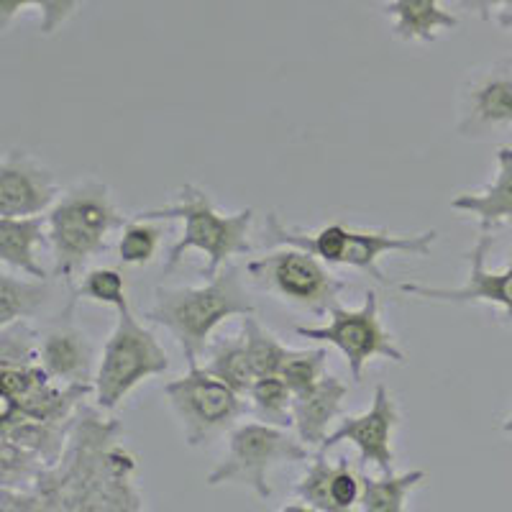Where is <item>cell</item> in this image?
I'll use <instances>...</instances> for the list:
<instances>
[{
	"label": "cell",
	"mask_w": 512,
	"mask_h": 512,
	"mask_svg": "<svg viewBox=\"0 0 512 512\" xmlns=\"http://www.w3.org/2000/svg\"><path fill=\"white\" fill-rule=\"evenodd\" d=\"M39 361V328L31 320H18L0 328V367H24Z\"/></svg>",
	"instance_id": "83f0119b"
},
{
	"label": "cell",
	"mask_w": 512,
	"mask_h": 512,
	"mask_svg": "<svg viewBox=\"0 0 512 512\" xmlns=\"http://www.w3.org/2000/svg\"><path fill=\"white\" fill-rule=\"evenodd\" d=\"M162 221H144V218H128L121 228L118 239V259L126 267H146L154 262L159 244H162Z\"/></svg>",
	"instance_id": "d4e9b609"
},
{
	"label": "cell",
	"mask_w": 512,
	"mask_h": 512,
	"mask_svg": "<svg viewBox=\"0 0 512 512\" xmlns=\"http://www.w3.org/2000/svg\"><path fill=\"white\" fill-rule=\"evenodd\" d=\"M75 295L80 300H88V303L108 305V308H121L128 303L126 292V277H123L118 269L111 267H98L90 269L80 277V282L72 285Z\"/></svg>",
	"instance_id": "484cf974"
},
{
	"label": "cell",
	"mask_w": 512,
	"mask_h": 512,
	"mask_svg": "<svg viewBox=\"0 0 512 512\" xmlns=\"http://www.w3.org/2000/svg\"><path fill=\"white\" fill-rule=\"evenodd\" d=\"M382 13L390 18L392 36L405 44H433L446 31L459 29V16L441 0H387Z\"/></svg>",
	"instance_id": "ac0fdd59"
},
{
	"label": "cell",
	"mask_w": 512,
	"mask_h": 512,
	"mask_svg": "<svg viewBox=\"0 0 512 512\" xmlns=\"http://www.w3.org/2000/svg\"><path fill=\"white\" fill-rule=\"evenodd\" d=\"M428 479L425 469H410L405 474L379 472V477L364 474L361 510L364 512H405L415 489Z\"/></svg>",
	"instance_id": "ffe728a7"
},
{
	"label": "cell",
	"mask_w": 512,
	"mask_h": 512,
	"mask_svg": "<svg viewBox=\"0 0 512 512\" xmlns=\"http://www.w3.org/2000/svg\"><path fill=\"white\" fill-rule=\"evenodd\" d=\"M500 428H502V433H507V436H512V413L507 415L505 420H502V425H500Z\"/></svg>",
	"instance_id": "d6a6232c"
},
{
	"label": "cell",
	"mask_w": 512,
	"mask_h": 512,
	"mask_svg": "<svg viewBox=\"0 0 512 512\" xmlns=\"http://www.w3.org/2000/svg\"><path fill=\"white\" fill-rule=\"evenodd\" d=\"M451 3H456L461 11L477 13L484 21H492L502 11H512V0H451Z\"/></svg>",
	"instance_id": "4dcf8cb0"
},
{
	"label": "cell",
	"mask_w": 512,
	"mask_h": 512,
	"mask_svg": "<svg viewBox=\"0 0 512 512\" xmlns=\"http://www.w3.org/2000/svg\"><path fill=\"white\" fill-rule=\"evenodd\" d=\"M77 300L80 297L72 290L70 300L39 328V361L57 382L93 384L100 356L88 331L77 326Z\"/></svg>",
	"instance_id": "4fadbf2b"
},
{
	"label": "cell",
	"mask_w": 512,
	"mask_h": 512,
	"mask_svg": "<svg viewBox=\"0 0 512 512\" xmlns=\"http://www.w3.org/2000/svg\"><path fill=\"white\" fill-rule=\"evenodd\" d=\"M49 244L47 216H0V262L11 272L47 280L39 249Z\"/></svg>",
	"instance_id": "e0dca14e"
},
{
	"label": "cell",
	"mask_w": 512,
	"mask_h": 512,
	"mask_svg": "<svg viewBox=\"0 0 512 512\" xmlns=\"http://www.w3.org/2000/svg\"><path fill=\"white\" fill-rule=\"evenodd\" d=\"M241 336H244L246 351H249L251 367L256 377H269V374H280L287 359L292 356L290 346H285L280 338L256 320V315H244L241 318Z\"/></svg>",
	"instance_id": "603a6c76"
},
{
	"label": "cell",
	"mask_w": 512,
	"mask_h": 512,
	"mask_svg": "<svg viewBox=\"0 0 512 512\" xmlns=\"http://www.w3.org/2000/svg\"><path fill=\"white\" fill-rule=\"evenodd\" d=\"M349 397V384L336 374H326L310 387V390L295 395V425L292 431L300 436V441L313 446H323V441L331 433V425L336 423L344 402Z\"/></svg>",
	"instance_id": "9a60e30c"
},
{
	"label": "cell",
	"mask_w": 512,
	"mask_h": 512,
	"mask_svg": "<svg viewBox=\"0 0 512 512\" xmlns=\"http://www.w3.org/2000/svg\"><path fill=\"white\" fill-rule=\"evenodd\" d=\"M295 333L315 344H328L346 359V367L354 382H361L364 369L374 359L405 364V351L397 344L395 333L387 331L379 313L377 292L369 290L359 308H336L328 313L323 326H297Z\"/></svg>",
	"instance_id": "9c48e42d"
},
{
	"label": "cell",
	"mask_w": 512,
	"mask_h": 512,
	"mask_svg": "<svg viewBox=\"0 0 512 512\" xmlns=\"http://www.w3.org/2000/svg\"><path fill=\"white\" fill-rule=\"evenodd\" d=\"M244 315H256V305L241 269L226 264L216 277L198 287H157L144 320L172 333L185 359H200L216 328Z\"/></svg>",
	"instance_id": "7a4b0ae2"
},
{
	"label": "cell",
	"mask_w": 512,
	"mask_h": 512,
	"mask_svg": "<svg viewBox=\"0 0 512 512\" xmlns=\"http://www.w3.org/2000/svg\"><path fill=\"white\" fill-rule=\"evenodd\" d=\"M126 221L116 208L111 187L98 177H85L67 187L47 213L54 277L64 285H75L77 274L111 249V233L121 231Z\"/></svg>",
	"instance_id": "277c9868"
},
{
	"label": "cell",
	"mask_w": 512,
	"mask_h": 512,
	"mask_svg": "<svg viewBox=\"0 0 512 512\" xmlns=\"http://www.w3.org/2000/svg\"><path fill=\"white\" fill-rule=\"evenodd\" d=\"M402 423L400 405L390 387L377 384L372 395V405L359 415H346L341 423L328 433L320 451H331L341 443H351L359 451V461L364 466H374L377 472H395V431Z\"/></svg>",
	"instance_id": "7c38bea8"
},
{
	"label": "cell",
	"mask_w": 512,
	"mask_h": 512,
	"mask_svg": "<svg viewBox=\"0 0 512 512\" xmlns=\"http://www.w3.org/2000/svg\"><path fill=\"white\" fill-rule=\"evenodd\" d=\"M134 218L144 221H180L182 236L172 244L164 262V272H175L177 264L185 259L187 251H200L205 256L203 277L210 280L216 277L231 259L241 254H249L251 246V226H254V208L226 213L218 208L210 198V192L198 185H182L177 190L175 203L159 205V208H146L134 213Z\"/></svg>",
	"instance_id": "3957f363"
},
{
	"label": "cell",
	"mask_w": 512,
	"mask_h": 512,
	"mask_svg": "<svg viewBox=\"0 0 512 512\" xmlns=\"http://www.w3.org/2000/svg\"><path fill=\"white\" fill-rule=\"evenodd\" d=\"M80 6L82 0H0V31H6L21 13L34 11L41 34L54 36L80 11Z\"/></svg>",
	"instance_id": "cb8c5ba5"
},
{
	"label": "cell",
	"mask_w": 512,
	"mask_h": 512,
	"mask_svg": "<svg viewBox=\"0 0 512 512\" xmlns=\"http://www.w3.org/2000/svg\"><path fill=\"white\" fill-rule=\"evenodd\" d=\"M361 489H364V474H359L349 459L333 461L331 472V507L333 512H349L361 505Z\"/></svg>",
	"instance_id": "f546056e"
},
{
	"label": "cell",
	"mask_w": 512,
	"mask_h": 512,
	"mask_svg": "<svg viewBox=\"0 0 512 512\" xmlns=\"http://www.w3.org/2000/svg\"><path fill=\"white\" fill-rule=\"evenodd\" d=\"M54 305L52 277H26L3 269L0 274V328L18 320L47 318Z\"/></svg>",
	"instance_id": "d6986e66"
},
{
	"label": "cell",
	"mask_w": 512,
	"mask_h": 512,
	"mask_svg": "<svg viewBox=\"0 0 512 512\" xmlns=\"http://www.w3.org/2000/svg\"><path fill=\"white\" fill-rule=\"evenodd\" d=\"M495 246L492 233H482L477 244L466 251V282L461 287H431L418 282H402L397 290L408 297H418L425 303H446V305H492L500 310L502 320L512 326V249L510 262L505 269L495 272L487 267V256Z\"/></svg>",
	"instance_id": "8fae6325"
},
{
	"label": "cell",
	"mask_w": 512,
	"mask_h": 512,
	"mask_svg": "<svg viewBox=\"0 0 512 512\" xmlns=\"http://www.w3.org/2000/svg\"><path fill=\"white\" fill-rule=\"evenodd\" d=\"M116 326L105 338L95 372V405L103 413H111L126 400L139 384L154 377H164L172 369L167 349L159 344L157 333L141 323L131 305L116 310Z\"/></svg>",
	"instance_id": "5b68a950"
},
{
	"label": "cell",
	"mask_w": 512,
	"mask_h": 512,
	"mask_svg": "<svg viewBox=\"0 0 512 512\" xmlns=\"http://www.w3.org/2000/svg\"><path fill=\"white\" fill-rule=\"evenodd\" d=\"M62 192L52 169L26 149H11L0 162V216H44Z\"/></svg>",
	"instance_id": "5bb4252c"
},
{
	"label": "cell",
	"mask_w": 512,
	"mask_h": 512,
	"mask_svg": "<svg viewBox=\"0 0 512 512\" xmlns=\"http://www.w3.org/2000/svg\"><path fill=\"white\" fill-rule=\"evenodd\" d=\"M136 459L121 441V423L103 418L100 408H82L57 466L41 474L31 489L0 492L3 512H139L144 497L136 487Z\"/></svg>",
	"instance_id": "6da1fadb"
},
{
	"label": "cell",
	"mask_w": 512,
	"mask_h": 512,
	"mask_svg": "<svg viewBox=\"0 0 512 512\" xmlns=\"http://www.w3.org/2000/svg\"><path fill=\"white\" fill-rule=\"evenodd\" d=\"M205 369H208L210 374H216L218 379H223L228 387H233V390L241 392L244 397H249L251 384L256 382V372L254 367H251L244 336L221 338L218 344L210 346Z\"/></svg>",
	"instance_id": "44dd1931"
},
{
	"label": "cell",
	"mask_w": 512,
	"mask_h": 512,
	"mask_svg": "<svg viewBox=\"0 0 512 512\" xmlns=\"http://www.w3.org/2000/svg\"><path fill=\"white\" fill-rule=\"evenodd\" d=\"M249 405L256 420L262 423L280 425V428H292L295 425V395L287 387L280 374H269V377H256L249 390Z\"/></svg>",
	"instance_id": "7402d4cb"
},
{
	"label": "cell",
	"mask_w": 512,
	"mask_h": 512,
	"mask_svg": "<svg viewBox=\"0 0 512 512\" xmlns=\"http://www.w3.org/2000/svg\"><path fill=\"white\" fill-rule=\"evenodd\" d=\"M451 210L472 216L482 233H492L495 228L512 223V146L497 149L495 177L482 190L459 192L451 200Z\"/></svg>",
	"instance_id": "2e32d148"
},
{
	"label": "cell",
	"mask_w": 512,
	"mask_h": 512,
	"mask_svg": "<svg viewBox=\"0 0 512 512\" xmlns=\"http://www.w3.org/2000/svg\"><path fill=\"white\" fill-rule=\"evenodd\" d=\"M246 277L254 287L282 303L308 310L313 315H328L338 305L349 282L331 272L323 259L297 246H280L272 254L251 259Z\"/></svg>",
	"instance_id": "52a82bcc"
},
{
	"label": "cell",
	"mask_w": 512,
	"mask_h": 512,
	"mask_svg": "<svg viewBox=\"0 0 512 512\" xmlns=\"http://www.w3.org/2000/svg\"><path fill=\"white\" fill-rule=\"evenodd\" d=\"M328 374V351L326 349H305L292 351L287 364L282 367L280 377L285 379L292 395L310 390L320 377Z\"/></svg>",
	"instance_id": "f1b7e54d"
},
{
	"label": "cell",
	"mask_w": 512,
	"mask_h": 512,
	"mask_svg": "<svg viewBox=\"0 0 512 512\" xmlns=\"http://www.w3.org/2000/svg\"><path fill=\"white\" fill-rule=\"evenodd\" d=\"M185 361L187 372L169 379L162 392L180 423L187 446L203 448L239 423L246 413V397L200 367L195 356Z\"/></svg>",
	"instance_id": "ba28073f"
},
{
	"label": "cell",
	"mask_w": 512,
	"mask_h": 512,
	"mask_svg": "<svg viewBox=\"0 0 512 512\" xmlns=\"http://www.w3.org/2000/svg\"><path fill=\"white\" fill-rule=\"evenodd\" d=\"M331 472H333V461L326 459V451H320L313 461H310L308 472L300 477V482L295 484L292 495L300 502L305 512H333L331 507Z\"/></svg>",
	"instance_id": "4316f807"
},
{
	"label": "cell",
	"mask_w": 512,
	"mask_h": 512,
	"mask_svg": "<svg viewBox=\"0 0 512 512\" xmlns=\"http://www.w3.org/2000/svg\"><path fill=\"white\" fill-rule=\"evenodd\" d=\"M310 459V446L300 441L290 428L249 420L236 423L228 431L226 454L208 472L210 487L236 484L251 489L259 500L272 497V469L282 464H303Z\"/></svg>",
	"instance_id": "8992f818"
},
{
	"label": "cell",
	"mask_w": 512,
	"mask_h": 512,
	"mask_svg": "<svg viewBox=\"0 0 512 512\" xmlns=\"http://www.w3.org/2000/svg\"><path fill=\"white\" fill-rule=\"evenodd\" d=\"M512 128V59L469 70L456 95V134L489 141Z\"/></svg>",
	"instance_id": "30bf717a"
},
{
	"label": "cell",
	"mask_w": 512,
	"mask_h": 512,
	"mask_svg": "<svg viewBox=\"0 0 512 512\" xmlns=\"http://www.w3.org/2000/svg\"><path fill=\"white\" fill-rule=\"evenodd\" d=\"M495 24L500 26L502 31H507V34H512V11H502L500 16L495 18Z\"/></svg>",
	"instance_id": "1f68e13d"
}]
</instances>
